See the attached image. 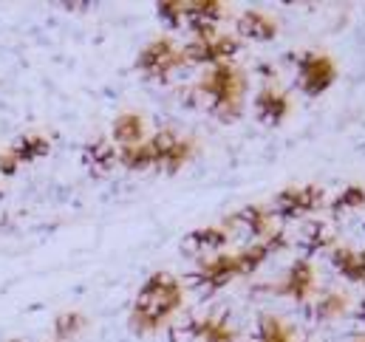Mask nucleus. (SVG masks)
<instances>
[{"label": "nucleus", "instance_id": "nucleus-14", "mask_svg": "<svg viewBox=\"0 0 365 342\" xmlns=\"http://www.w3.org/2000/svg\"><path fill=\"white\" fill-rule=\"evenodd\" d=\"M227 224L232 229H238L241 235H250V238H258V241H264L269 235V212L264 207H244L235 215H230Z\"/></svg>", "mask_w": 365, "mask_h": 342}, {"label": "nucleus", "instance_id": "nucleus-24", "mask_svg": "<svg viewBox=\"0 0 365 342\" xmlns=\"http://www.w3.org/2000/svg\"><path fill=\"white\" fill-rule=\"evenodd\" d=\"M346 309H349V297L340 294V291H329V294L320 297V303H317V317H320V320H334V317L346 314Z\"/></svg>", "mask_w": 365, "mask_h": 342}, {"label": "nucleus", "instance_id": "nucleus-23", "mask_svg": "<svg viewBox=\"0 0 365 342\" xmlns=\"http://www.w3.org/2000/svg\"><path fill=\"white\" fill-rule=\"evenodd\" d=\"M363 207H365V187H360V184L346 187V190L331 201V212H334V215L351 212V209H363Z\"/></svg>", "mask_w": 365, "mask_h": 342}, {"label": "nucleus", "instance_id": "nucleus-19", "mask_svg": "<svg viewBox=\"0 0 365 342\" xmlns=\"http://www.w3.org/2000/svg\"><path fill=\"white\" fill-rule=\"evenodd\" d=\"M331 266L351 283H363V274H360V260H357V252L349 249V247H337L331 252Z\"/></svg>", "mask_w": 365, "mask_h": 342}, {"label": "nucleus", "instance_id": "nucleus-27", "mask_svg": "<svg viewBox=\"0 0 365 342\" xmlns=\"http://www.w3.org/2000/svg\"><path fill=\"white\" fill-rule=\"evenodd\" d=\"M357 317H360V320H365V297L360 300V311H357Z\"/></svg>", "mask_w": 365, "mask_h": 342}, {"label": "nucleus", "instance_id": "nucleus-8", "mask_svg": "<svg viewBox=\"0 0 365 342\" xmlns=\"http://www.w3.org/2000/svg\"><path fill=\"white\" fill-rule=\"evenodd\" d=\"M326 201V190L317 187V184H306V187H286L277 192L274 198V212L283 218V221H292V218H300V215H309L314 209H320Z\"/></svg>", "mask_w": 365, "mask_h": 342}, {"label": "nucleus", "instance_id": "nucleus-1", "mask_svg": "<svg viewBox=\"0 0 365 342\" xmlns=\"http://www.w3.org/2000/svg\"><path fill=\"white\" fill-rule=\"evenodd\" d=\"M184 286L170 271H153L139 289L130 309V328L136 334H153L170 323V317L182 309Z\"/></svg>", "mask_w": 365, "mask_h": 342}, {"label": "nucleus", "instance_id": "nucleus-13", "mask_svg": "<svg viewBox=\"0 0 365 342\" xmlns=\"http://www.w3.org/2000/svg\"><path fill=\"white\" fill-rule=\"evenodd\" d=\"M238 34L247 37V40H255V43H267L277 37V20L269 17L267 11H258V9H247L241 17H238Z\"/></svg>", "mask_w": 365, "mask_h": 342}, {"label": "nucleus", "instance_id": "nucleus-10", "mask_svg": "<svg viewBox=\"0 0 365 342\" xmlns=\"http://www.w3.org/2000/svg\"><path fill=\"white\" fill-rule=\"evenodd\" d=\"M272 291L274 294H280V297L294 300V303L309 300V294L314 291V266H312V260H309V257L294 260V263L289 266L286 277L274 286Z\"/></svg>", "mask_w": 365, "mask_h": 342}, {"label": "nucleus", "instance_id": "nucleus-11", "mask_svg": "<svg viewBox=\"0 0 365 342\" xmlns=\"http://www.w3.org/2000/svg\"><path fill=\"white\" fill-rule=\"evenodd\" d=\"M227 14V3L221 0H182V23L192 28V34L215 28V23Z\"/></svg>", "mask_w": 365, "mask_h": 342}, {"label": "nucleus", "instance_id": "nucleus-12", "mask_svg": "<svg viewBox=\"0 0 365 342\" xmlns=\"http://www.w3.org/2000/svg\"><path fill=\"white\" fill-rule=\"evenodd\" d=\"M255 116L264 125H280L289 116V96L280 88H261L255 93Z\"/></svg>", "mask_w": 365, "mask_h": 342}, {"label": "nucleus", "instance_id": "nucleus-25", "mask_svg": "<svg viewBox=\"0 0 365 342\" xmlns=\"http://www.w3.org/2000/svg\"><path fill=\"white\" fill-rule=\"evenodd\" d=\"M156 9L168 26H173V28L182 26V0H162V3H156Z\"/></svg>", "mask_w": 365, "mask_h": 342}, {"label": "nucleus", "instance_id": "nucleus-9", "mask_svg": "<svg viewBox=\"0 0 365 342\" xmlns=\"http://www.w3.org/2000/svg\"><path fill=\"white\" fill-rule=\"evenodd\" d=\"M173 342H235V328L224 317H204L179 326L173 331Z\"/></svg>", "mask_w": 365, "mask_h": 342}, {"label": "nucleus", "instance_id": "nucleus-26", "mask_svg": "<svg viewBox=\"0 0 365 342\" xmlns=\"http://www.w3.org/2000/svg\"><path fill=\"white\" fill-rule=\"evenodd\" d=\"M17 167H20L17 159H14L9 150H3V153H0V172H3V175H14Z\"/></svg>", "mask_w": 365, "mask_h": 342}, {"label": "nucleus", "instance_id": "nucleus-5", "mask_svg": "<svg viewBox=\"0 0 365 342\" xmlns=\"http://www.w3.org/2000/svg\"><path fill=\"white\" fill-rule=\"evenodd\" d=\"M182 66H184V51L170 40V37H159V40L148 43V46L139 51V60H136V68H139L145 77L156 80V83L168 80V77H170L176 68H182Z\"/></svg>", "mask_w": 365, "mask_h": 342}, {"label": "nucleus", "instance_id": "nucleus-3", "mask_svg": "<svg viewBox=\"0 0 365 342\" xmlns=\"http://www.w3.org/2000/svg\"><path fill=\"white\" fill-rule=\"evenodd\" d=\"M195 153V142L184 139L176 130H159L150 139H145L136 147H122L116 150V159L128 167V170H148V167H159L168 172H179L192 159Z\"/></svg>", "mask_w": 365, "mask_h": 342}, {"label": "nucleus", "instance_id": "nucleus-15", "mask_svg": "<svg viewBox=\"0 0 365 342\" xmlns=\"http://www.w3.org/2000/svg\"><path fill=\"white\" fill-rule=\"evenodd\" d=\"M145 133H148L145 116H139V113H122V116H116V122H113L110 139H113V142L119 145V150H122V147H136V145H142V142H145Z\"/></svg>", "mask_w": 365, "mask_h": 342}, {"label": "nucleus", "instance_id": "nucleus-16", "mask_svg": "<svg viewBox=\"0 0 365 342\" xmlns=\"http://www.w3.org/2000/svg\"><path fill=\"white\" fill-rule=\"evenodd\" d=\"M83 162H86V167L91 172H110L119 159H116V147H113L108 139H96V142H88V145H86Z\"/></svg>", "mask_w": 365, "mask_h": 342}, {"label": "nucleus", "instance_id": "nucleus-7", "mask_svg": "<svg viewBox=\"0 0 365 342\" xmlns=\"http://www.w3.org/2000/svg\"><path fill=\"white\" fill-rule=\"evenodd\" d=\"M337 80V66L329 54L320 51H306L297 60V83L306 96H320Z\"/></svg>", "mask_w": 365, "mask_h": 342}, {"label": "nucleus", "instance_id": "nucleus-18", "mask_svg": "<svg viewBox=\"0 0 365 342\" xmlns=\"http://www.w3.org/2000/svg\"><path fill=\"white\" fill-rule=\"evenodd\" d=\"M227 241H230L227 229L201 227V229H192V232L184 238V249H190V252H212V249H221Z\"/></svg>", "mask_w": 365, "mask_h": 342}, {"label": "nucleus", "instance_id": "nucleus-2", "mask_svg": "<svg viewBox=\"0 0 365 342\" xmlns=\"http://www.w3.org/2000/svg\"><path fill=\"white\" fill-rule=\"evenodd\" d=\"M283 247H286V235H283V232H269L264 241H258V244H252V247H247V249H241V252L215 255V257H210V260H204L192 280H195V286H198L201 291H218V289H224L230 280L247 277V274H252L255 269H261V266L269 260V255L277 252V249H283Z\"/></svg>", "mask_w": 365, "mask_h": 342}, {"label": "nucleus", "instance_id": "nucleus-29", "mask_svg": "<svg viewBox=\"0 0 365 342\" xmlns=\"http://www.w3.org/2000/svg\"><path fill=\"white\" fill-rule=\"evenodd\" d=\"M14 342H17V340H14Z\"/></svg>", "mask_w": 365, "mask_h": 342}, {"label": "nucleus", "instance_id": "nucleus-28", "mask_svg": "<svg viewBox=\"0 0 365 342\" xmlns=\"http://www.w3.org/2000/svg\"><path fill=\"white\" fill-rule=\"evenodd\" d=\"M357 342H365V340H357Z\"/></svg>", "mask_w": 365, "mask_h": 342}, {"label": "nucleus", "instance_id": "nucleus-4", "mask_svg": "<svg viewBox=\"0 0 365 342\" xmlns=\"http://www.w3.org/2000/svg\"><path fill=\"white\" fill-rule=\"evenodd\" d=\"M198 90L207 99L210 113L224 125H230L244 113L247 74L232 63H218L198 80Z\"/></svg>", "mask_w": 365, "mask_h": 342}, {"label": "nucleus", "instance_id": "nucleus-22", "mask_svg": "<svg viewBox=\"0 0 365 342\" xmlns=\"http://www.w3.org/2000/svg\"><path fill=\"white\" fill-rule=\"evenodd\" d=\"M83 328H86V317H83L80 311H66V314H60V317L54 320V337L60 342L74 340Z\"/></svg>", "mask_w": 365, "mask_h": 342}, {"label": "nucleus", "instance_id": "nucleus-21", "mask_svg": "<svg viewBox=\"0 0 365 342\" xmlns=\"http://www.w3.org/2000/svg\"><path fill=\"white\" fill-rule=\"evenodd\" d=\"M331 244V235L326 229V224H309L300 235V247L306 255H314V252H323L326 247Z\"/></svg>", "mask_w": 365, "mask_h": 342}, {"label": "nucleus", "instance_id": "nucleus-20", "mask_svg": "<svg viewBox=\"0 0 365 342\" xmlns=\"http://www.w3.org/2000/svg\"><path fill=\"white\" fill-rule=\"evenodd\" d=\"M258 342H294V334L283 320L264 314L258 323Z\"/></svg>", "mask_w": 365, "mask_h": 342}, {"label": "nucleus", "instance_id": "nucleus-6", "mask_svg": "<svg viewBox=\"0 0 365 342\" xmlns=\"http://www.w3.org/2000/svg\"><path fill=\"white\" fill-rule=\"evenodd\" d=\"M184 51V63H198V66H218V63H227L230 57H235L241 51V43L230 34H198L192 37Z\"/></svg>", "mask_w": 365, "mask_h": 342}, {"label": "nucleus", "instance_id": "nucleus-17", "mask_svg": "<svg viewBox=\"0 0 365 342\" xmlns=\"http://www.w3.org/2000/svg\"><path fill=\"white\" fill-rule=\"evenodd\" d=\"M48 150H51V145H48V139L40 136V133H26V136H20V139L9 147V153L17 159V165H31V162L43 159Z\"/></svg>", "mask_w": 365, "mask_h": 342}]
</instances>
